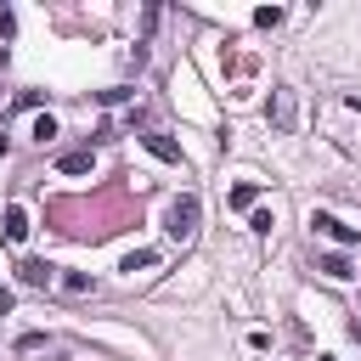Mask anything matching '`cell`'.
<instances>
[{
  "label": "cell",
  "mask_w": 361,
  "mask_h": 361,
  "mask_svg": "<svg viewBox=\"0 0 361 361\" xmlns=\"http://www.w3.org/2000/svg\"><path fill=\"white\" fill-rule=\"evenodd\" d=\"M197 220H203V203H197V192H180V197L164 209V231H169L175 243H192Z\"/></svg>",
  "instance_id": "6da1fadb"
},
{
  "label": "cell",
  "mask_w": 361,
  "mask_h": 361,
  "mask_svg": "<svg viewBox=\"0 0 361 361\" xmlns=\"http://www.w3.org/2000/svg\"><path fill=\"white\" fill-rule=\"evenodd\" d=\"M265 124H271V130H293V90H288V85H276V90L265 96Z\"/></svg>",
  "instance_id": "7a4b0ae2"
},
{
  "label": "cell",
  "mask_w": 361,
  "mask_h": 361,
  "mask_svg": "<svg viewBox=\"0 0 361 361\" xmlns=\"http://www.w3.org/2000/svg\"><path fill=\"white\" fill-rule=\"evenodd\" d=\"M310 226H316L322 237H333V243H344V248H350V243L361 237L355 226H344V220H338V214H327V209H316V214H310Z\"/></svg>",
  "instance_id": "3957f363"
},
{
  "label": "cell",
  "mask_w": 361,
  "mask_h": 361,
  "mask_svg": "<svg viewBox=\"0 0 361 361\" xmlns=\"http://www.w3.org/2000/svg\"><path fill=\"white\" fill-rule=\"evenodd\" d=\"M141 147H147L152 158H164V164H180V147H175L164 130H141Z\"/></svg>",
  "instance_id": "277c9868"
},
{
  "label": "cell",
  "mask_w": 361,
  "mask_h": 361,
  "mask_svg": "<svg viewBox=\"0 0 361 361\" xmlns=\"http://www.w3.org/2000/svg\"><path fill=\"white\" fill-rule=\"evenodd\" d=\"M17 276H23V288H51V282H56V265H45V259H23Z\"/></svg>",
  "instance_id": "5b68a950"
},
{
  "label": "cell",
  "mask_w": 361,
  "mask_h": 361,
  "mask_svg": "<svg viewBox=\"0 0 361 361\" xmlns=\"http://www.w3.org/2000/svg\"><path fill=\"white\" fill-rule=\"evenodd\" d=\"M56 169H62V175H90V147H73V152H62V158H56Z\"/></svg>",
  "instance_id": "8992f818"
},
{
  "label": "cell",
  "mask_w": 361,
  "mask_h": 361,
  "mask_svg": "<svg viewBox=\"0 0 361 361\" xmlns=\"http://www.w3.org/2000/svg\"><path fill=\"white\" fill-rule=\"evenodd\" d=\"M254 197H259V186H254V180H243V186H231V197H226V203H231V209H243V214H254Z\"/></svg>",
  "instance_id": "52a82bcc"
},
{
  "label": "cell",
  "mask_w": 361,
  "mask_h": 361,
  "mask_svg": "<svg viewBox=\"0 0 361 361\" xmlns=\"http://www.w3.org/2000/svg\"><path fill=\"white\" fill-rule=\"evenodd\" d=\"M28 237V214L23 209H6V243H23Z\"/></svg>",
  "instance_id": "ba28073f"
},
{
  "label": "cell",
  "mask_w": 361,
  "mask_h": 361,
  "mask_svg": "<svg viewBox=\"0 0 361 361\" xmlns=\"http://www.w3.org/2000/svg\"><path fill=\"white\" fill-rule=\"evenodd\" d=\"M147 265H158V254H152V248H135V254H124V271H147Z\"/></svg>",
  "instance_id": "9c48e42d"
},
{
  "label": "cell",
  "mask_w": 361,
  "mask_h": 361,
  "mask_svg": "<svg viewBox=\"0 0 361 361\" xmlns=\"http://www.w3.org/2000/svg\"><path fill=\"white\" fill-rule=\"evenodd\" d=\"M322 271H327V276H338V282H344V276H350V259H344V254H327V259H322Z\"/></svg>",
  "instance_id": "30bf717a"
},
{
  "label": "cell",
  "mask_w": 361,
  "mask_h": 361,
  "mask_svg": "<svg viewBox=\"0 0 361 361\" xmlns=\"http://www.w3.org/2000/svg\"><path fill=\"white\" fill-rule=\"evenodd\" d=\"M254 23H259V28H276V23H282V6H259Z\"/></svg>",
  "instance_id": "8fae6325"
},
{
  "label": "cell",
  "mask_w": 361,
  "mask_h": 361,
  "mask_svg": "<svg viewBox=\"0 0 361 361\" xmlns=\"http://www.w3.org/2000/svg\"><path fill=\"white\" fill-rule=\"evenodd\" d=\"M62 288H68V293H90V276H85V271H68Z\"/></svg>",
  "instance_id": "7c38bea8"
},
{
  "label": "cell",
  "mask_w": 361,
  "mask_h": 361,
  "mask_svg": "<svg viewBox=\"0 0 361 361\" xmlns=\"http://www.w3.org/2000/svg\"><path fill=\"white\" fill-rule=\"evenodd\" d=\"M34 135H39V141H51V135H56V118H51V113H39V118H34Z\"/></svg>",
  "instance_id": "4fadbf2b"
},
{
  "label": "cell",
  "mask_w": 361,
  "mask_h": 361,
  "mask_svg": "<svg viewBox=\"0 0 361 361\" xmlns=\"http://www.w3.org/2000/svg\"><path fill=\"white\" fill-rule=\"evenodd\" d=\"M11 34H17V11H11V6H0V39H11Z\"/></svg>",
  "instance_id": "5bb4252c"
},
{
  "label": "cell",
  "mask_w": 361,
  "mask_h": 361,
  "mask_svg": "<svg viewBox=\"0 0 361 361\" xmlns=\"http://www.w3.org/2000/svg\"><path fill=\"white\" fill-rule=\"evenodd\" d=\"M6 310H11V293H6V288H0V316H6Z\"/></svg>",
  "instance_id": "9a60e30c"
}]
</instances>
